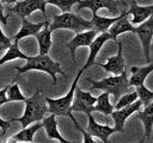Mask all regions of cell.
<instances>
[{
    "label": "cell",
    "instance_id": "1",
    "mask_svg": "<svg viewBox=\"0 0 153 143\" xmlns=\"http://www.w3.org/2000/svg\"><path fill=\"white\" fill-rule=\"evenodd\" d=\"M48 112V105L45 102V97H43L39 89H36L32 97L26 98L24 114L19 118L10 119L12 122H18L22 124V128H26L32 123L43 120L44 114Z\"/></svg>",
    "mask_w": 153,
    "mask_h": 143
},
{
    "label": "cell",
    "instance_id": "2",
    "mask_svg": "<svg viewBox=\"0 0 153 143\" xmlns=\"http://www.w3.org/2000/svg\"><path fill=\"white\" fill-rule=\"evenodd\" d=\"M16 70L19 74L26 73L29 70H39V72H44L47 74H49L51 76L53 80V85H56L57 79H56V74H61L65 75V73L61 69V66L59 62H55L54 60H51V57L49 55H37V56H29L26 58V63L23 67H14Z\"/></svg>",
    "mask_w": 153,
    "mask_h": 143
},
{
    "label": "cell",
    "instance_id": "3",
    "mask_svg": "<svg viewBox=\"0 0 153 143\" xmlns=\"http://www.w3.org/2000/svg\"><path fill=\"white\" fill-rule=\"evenodd\" d=\"M86 81L91 83L92 89H100L103 92H108L109 94H112L115 100L117 101L121 95L124 93H128L129 91V79L127 76V72L124 70L120 75H114L109 77H104L102 80L94 81L90 77H86Z\"/></svg>",
    "mask_w": 153,
    "mask_h": 143
},
{
    "label": "cell",
    "instance_id": "4",
    "mask_svg": "<svg viewBox=\"0 0 153 143\" xmlns=\"http://www.w3.org/2000/svg\"><path fill=\"white\" fill-rule=\"evenodd\" d=\"M82 69L79 70V73L76 74L68 93L61 98H57V99H51V98H48L45 97V102L48 105V112L50 114H54V116H63V117H69L73 123H75V118L73 117L72 114V111H71V106H72V101H73V97H74V92H75V88H76V85H78V81L82 74Z\"/></svg>",
    "mask_w": 153,
    "mask_h": 143
},
{
    "label": "cell",
    "instance_id": "5",
    "mask_svg": "<svg viewBox=\"0 0 153 143\" xmlns=\"http://www.w3.org/2000/svg\"><path fill=\"white\" fill-rule=\"evenodd\" d=\"M59 29H68L78 33L86 30H91L93 27L90 20H86L73 12H65V13L54 15L51 24H49V30L51 32Z\"/></svg>",
    "mask_w": 153,
    "mask_h": 143
},
{
    "label": "cell",
    "instance_id": "6",
    "mask_svg": "<svg viewBox=\"0 0 153 143\" xmlns=\"http://www.w3.org/2000/svg\"><path fill=\"white\" fill-rule=\"evenodd\" d=\"M97 101V97H93L90 92H85L80 88H75L71 111L72 112H82L86 116L93 112V106Z\"/></svg>",
    "mask_w": 153,
    "mask_h": 143
},
{
    "label": "cell",
    "instance_id": "7",
    "mask_svg": "<svg viewBox=\"0 0 153 143\" xmlns=\"http://www.w3.org/2000/svg\"><path fill=\"white\" fill-rule=\"evenodd\" d=\"M135 33L139 36L142 49H143V56L147 62H149V50H151V43L153 38V14L135 26Z\"/></svg>",
    "mask_w": 153,
    "mask_h": 143
},
{
    "label": "cell",
    "instance_id": "8",
    "mask_svg": "<svg viewBox=\"0 0 153 143\" xmlns=\"http://www.w3.org/2000/svg\"><path fill=\"white\" fill-rule=\"evenodd\" d=\"M88 8L92 11V15L97 14V11L100 8L109 10L110 13L118 14L121 12V4L117 0H79L76 4V10Z\"/></svg>",
    "mask_w": 153,
    "mask_h": 143
},
{
    "label": "cell",
    "instance_id": "9",
    "mask_svg": "<svg viewBox=\"0 0 153 143\" xmlns=\"http://www.w3.org/2000/svg\"><path fill=\"white\" fill-rule=\"evenodd\" d=\"M45 6H47L45 0H23V1H17L14 6H12L10 10L20 18H26L35 11H41L45 15L47 14Z\"/></svg>",
    "mask_w": 153,
    "mask_h": 143
},
{
    "label": "cell",
    "instance_id": "10",
    "mask_svg": "<svg viewBox=\"0 0 153 143\" xmlns=\"http://www.w3.org/2000/svg\"><path fill=\"white\" fill-rule=\"evenodd\" d=\"M141 106H142V102L137 99V100H135L133 104H130V105H128V106H124V107H122V108H120V110H114V111L111 112L110 116H111L112 119H114L115 129L117 130V132L124 131V123H126V120H127L133 113L140 111Z\"/></svg>",
    "mask_w": 153,
    "mask_h": 143
},
{
    "label": "cell",
    "instance_id": "11",
    "mask_svg": "<svg viewBox=\"0 0 153 143\" xmlns=\"http://www.w3.org/2000/svg\"><path fill=\"white\" fill-rule=\"evenodd\" d=\"M97 33L98 32L96 30H93V29L86 30V31H82V32H78L75 35V37L72 38L67 43V48L69 49L73 63H75V51H76V49L80 48V46H90L92 41L96 38Z\"/></svg>",
    "mask_w": 153,
    "mask_h": 143
},
{
    "label": "cell",
    "instance_id": "12",
    "mask_svg": "<svg viewBox=\"0 0 153 143\" xmlns=\"http://www.w3.org/2000/svg\"><path fill=\"white\" fill-rule=\"evenodd\" d=\"M88 117V124H87V132L92 136V137H97L100 141H103L104 143H109V137L117 132V130L115 128H111L109 125H103L99 124L94 117L92 116V113L87 114Z\"/></svg>",
    "mask_w": 153,
    "mask_h": 143
},
{
    "label": "cell",
    "instance_id": "13",
    "mask_svg": "<svg viewBox=\"0 0 153 143\" xmlns=\"http://www.w3.org/2000/svg\"><path fill=\"white\" fill-rule=\"evenodd\" d=\"M128 15H129L128 11H123L122 13H120V18L108 30V32L110 33V36L115 43H117V37L121 33H124V32L135 33V26L130 23V20L128 19Z\"/></svg>",
    "mask_w": 153,
    "mask_h": 143
},
{
    "label": "cell",
    "instance_id": "14",
    "mask_svg": "<svg viewBox=\"0 0 153 143\" xmlns=\"http://www.w3.org/2000/svg\"><path fill=\"white\" fill-rule=\"evenodd\" d=\"M117 44H118L117 54L115 56L109 57L105 63H98V66L102 67L105 72L111 73L114 75H120L126 70V63H124V58H123V55H122L123 45H122L121 42H118Z\"/></svg>",
    "mask_w": 153,
    "mask_h": 143
},
{
    "label": "cell",
    "instance_id": "15",
    "mask_svg": "<svg viewBox=\"0 0 153 143\" xmlns=\"http://www.w3.org/2000/svg\"><path fill=\"white\" fill-rule=\"evenodd\" d=\"M110 39H112V38H111V36H110V33H109L108 31L102 32L99 36H96V38H94V39L92 41V43L90 44V54H88V57H87L86 63H85L84 67L81 68L82 70H85V69H87V68H90L91 66L94 64L96 57H97L98 52L100 51L102 46H103L108 41H110Z\"/></svg>",
    "mask_w": 153,
    "mask_h": 143
},
{
    "label": "cell",
    "instance_id": "16",
    "mask_svg": "<svg viewBox=\"0 0 153 143\" xmlns=\"http://www.w3.org/2000/svg\"><path fill=\"white\" fill-rule=\"evenodd\" d=\"M128 13L133 15V19L130 20V23L133 25H139L153 14V5L140 6L135 1H133L130 5V8L128 10Z\"/></svg>",
    "mask_w": 153,
    "mask_h": 143
},
{
    "label": "cell",
    "instance_id": "17",
    "mask_svg": "<svg viewBox=\"0 0 153 143\" xmlns=\"http://www.w3.org/2000/svg\"><path fill=\"white\" fill-rule=\"evenodd\" d=\"M44 25H45V21L33 24V23L29 21L27 19L22 18V26H20L19 31L16 33V36L13 37V42H19L22 38L27 37V36H35L37 32L41 31V29Z\"/></svg>",
    "mask_w": 153,
    "mask_h": 143
},
{
    "label": "cell",
    "instance_id": "18",
    "mask_svg": "<svg viewBox=\"0 0 153 143\" xmlns=\"http://www.w3.org/2000/svg\"><path fill=\"white\" fill-rule=\"evenodd\" d=\"M37 43H38V50L39 55H48L50 48H51V31L49 30V23L45 20V25L43 29L35 35Z\"/></svg>",
    "mask_w": 153,
    "mask_h": 143
},
{
    "label": "cell",
    "instance_id": "19",
    "mask_svg": "<svg viewBox=\"0 0 153 143\" xmlns=\"http://www.w3.org/2000/svg\"><path fill=\"white\" fill-rule=\"evenodd\" d=\"M43 128L45 129V133L48 136V138H53V139H57L60 143H74V142H69L67 139H65L61 133L57 130V122H56V116L50 114L47 118H43Z\"/></svg>",
    "mask_w": 153,
    "mask_h": 143
},
{
    "label": "cell",
    "instance_id": "20",
    "mask_svg": "<svg viewBox=\"0 0 153 143\" xmlns=\"http://www.w3.org/2000/svg\"><path fill=\"white\" fill-rule=\"evenodd\" d=\"M153 72V64H148L146 67H131L130 73L131 76L129 77V86H142L145 83L146 77Z\"/></svg>",
    "mask_w": 153,
    "mask_h": 143
},
{
    "label": "cell",
    "instance_id": "21",
    "mask_svg": "<svg viewBox=\"0 0 153 143\" xmlns=\"http://www.w3.org/2000/svg\"><path fill=\"white\" fill-rule=\"evenodd\" d=\"M137 118L143 124L146 138L149 139L152 135V130H153V101L146 105L142 111H137Z\"/></svg>",
    "mask_w": 153,
    "mask_h": 143
},
{
    "label": "cell",
    "instance_id": "22",
    "mask_svg": "<svg viewBox=\"0 0 153 143\" xmlns=\"http://www.w3.org/2000/svg\"><path fill=\"white\" fill-rule=\"evenodd\" d=\"M41 128H43V124L37 122V124H32L26 128H23L18 133L13 135L11 137V139H13L16 142H22V143H32L36 131L39 130Z\"/></svg>",
    "mask_w": 153,
    "mask_h": 143
},
{
    "label": "cell",
    "instance_id": "23",
    "mask_svg": "<svg viewBox=\"0 0 153 143\" xmlns=\"http://www.w3.org/2000/svg\"><path fill=\"white\" fill-rule=\"evenodd\" d=\"M120 18V14L117 17H112V18H105V17H100L98 14H93L92 19L90 20L92 23V27L93 30H96L97 32H105L109 30V27Z\"/></svg>",
    "mask_w": 153,
    "mask_h": 143
},
{
    "label": "cell",
    "instance_id": "24",
    "mask_svg": "<svg viewBox=\"0 0 153 143\" xmlns=\"http://www.w3.org/2000/svg\"><path fill=\"white\" fill-rule=\"evenodd\" d=\"M110 94L108 92H103L100 95L97 97V101L93 106V111L100 112L105 116L111 114V112L114 111V105H111L110 102Z\"/></svg>",
    "mask_w": 153,
    "mask_h": 143
},
{
    "label": "cell",
    "instance_id": "25",
    "mask_svg": "<svg viewBox=\"0 0 153 143\" xmlns=\"http://www.w3.org/2000/svg\"><path fill=\"white\" fill-rule=\"evenodd\" d=\"M29 56L25 55L24 52H22V50L19 49V45H18V42H13L12 45L7 49V51L5 52V55L0 58V66L8 62V61H12V60H16V58H22V60H26Z\"/></svg>",
    "mask_w": 153,
    "mask_h": 143
},
{
    "label": "cell",
    "instance_id": "26",
    "mask_svg": "<svg viewBox=\"0 0 153 143\" xmlns=\"http://www.w3.org/2000/svg\"><path fill=\"white\" fill-rule=\"evenodd\" d=\"M17 79H18V76L14 79V81L11 85H8V88H7V92H6L8 101H25L26 100V97L19 89V85L16 83Z\"/></svg>",
    "mask_w": 153,
    "mask_h": 143
},
{
    "label": "cell",
    "instance_id": "27",
    "mask_svg": "<svg viewBox=\"0 0 153 143\" xmlns=\"http://www.w3.org/2000/svg\"><path fill=\"white\" fill-rule=\"evenodd\" d=\"M139 97H137V93L136 91L134 92H129V93H124L123 95H121L118 98V100L116 101V104L114 105V110H120L124 106H128L130 104H133L135 100H137Z\"/></svg>",
    "mask_w": 153,
    "mask_h": 143
},
{
    "label": "cell",
    "instance_id": "28",
    "mask_svg": "<svg viewBox=\"0 0 153 143\" xmlns=\"http://www.w3.org/2000/svg\"><path fill=\"white\" fill-rule=\"evenodd\" d=\"M135 91H136V93H137L139 100L142 102L143 106H146V105H148L151 101H153V91L148 89L145 85L137 86Z\"/></svg>",
    "mask_w": 153,
    "mask_h": 143
},
{
    "label": "cell",
    "instance_id": "29",
    "mask_svg": "<svg viewBox=\"0 0 153 143\" xmlns=\"http://www.w3.org/2000/svg\"><path fill=\"white\" fill-rule=\"evenodd\" d=\"M78 1L79 0H45L47 4H50V5H54V6L59 7L62 13L71 12L72 11V7L75 4H78Z\"/></svg>",
    "mask_w": 153,
    "mask_h": 143
},
{
    "label": "cell",
    "instance_id": "30",
    "mask_svg": "<svg viewBox=\"0 0 153 143\" xmlns=\"http://www.w3.org/2000/svg\"><path fill=\"white\" fill-rule=\"evenodd\" d=\"M11 45H12V41L2 32V29L0 26V50L8 49Z\"/></svg>",
    "mask_w": 153,
    "mask_h": 143
},
{
    "label": "cell",
    "instance_id": "31",
    "mask_svg": "<svg viewBox=\"0 0 153 143\" xmlns=\"http://www.w3.org/2000/svg\"><path fill=\"white\" fill-rule=\"evenodd\" d=\"M74 124H75V128H76V129H78V130H79V131L82 133V138H84L82 143H96V142L93 141V137H92V136H91V135H90L87 131H85V130H84V129H82V128H81V126L78 124V122H75Z\"/></svg>",
    "mask_w": 153,
    "mask_h": 143
},
{
    "label": "cell",
    "instance_id": "32",
    "mask_svg": "<svg viewBox=\"0 0 153 143\" xmlns=\"http://www.w3.org/2000/svg\"><path fill=\"white\" fill-rule=\"evenodd\" d=\"M7 88H8V86H6L5 88L0 89V106L4 105V104H6V102H8V99H7V95H6Z\"/></svg>",
    "mask_w": 153,
    "mask_h": 143
},
{
    "label": "cell",
    "instance_id": "33",
    "mask_svg": "<svg viewBox=\"0 0 153 143\" xmlns=\"http://www.w3.org/2000/svg\"><path fill=\"white\" fill-rule=\"evenodd\" d=\"M10 125H11V120H5V119L0 118V129L2 130V136L6 133V131L10 128Z\"/></svg>",
    "mask_w": 153,
    "mask_h": 143
},
{
    "label": "cell",
    "instance_id": "34",
    "mask_svg": "<svg viewBox=\"0 0 153 143\" xmlns=\"http://www.w3.org/2000/svg\"><path fill=\"white\" fill-rule=\"evenodd\" d=\"M4 4L0 1V21H2V24L4 25H6L7 24V15H5L4 14Z\"/></svg>",
    "mask_w": 153,
    "mask_h": 143
},
{
    "label": "cell",
    "instance_id": "35",
    "mask_svg": "<svg viewBox=\"0 0 153 143\" xmlns=\"http://www.w3.org/2000/svg\"><path fill=\"white\" fill-rule=\"evenodd\" d=\"M2 4H7V5H11V4H16L17 0H0Z\"/></svg>",
    "mask_w": 153,
    "mask_h": 143
},
{
    "label": "cell",
    "instance_id": "36",
    "mask_svg": "<svg viewBox=\"0 0 153 143\" xmlns=\"http://www.w3.org/2000/svg\"><path fill=\"white\" fill-rule=\"evenodd\" d=\"M6 143H16V141H13V139H11V138H10V139H8V142H6Z\"/></svg>",
    "mask_w": 153,
    "mask_h": 143
},
{
    "label": "cell",
    "instance_id": "37",
    "mask_svg": "<svg viewBox=\"0 0 153 143\" xmlns=\"http://www.w3.org/2000/svg\"><path fill=\"white\" fill-rule=\"evenodd\" d=\"M139 143H143V138H142V139H141V141H140Z\"/></svg>",
    "mask_w": 153,
    "mask_h": 143
},
{
    "label": "cell",
    "instance_id": "38",
    "mask_svg": "<svg viewBox=\"0 0 153 143\" xmlns=\"http://www.w3.org/2000/svg\"><path fill=\"white\" fill-rule=\"evenodd\" d=\"M151 49H153V45H151Z\"/></svg>",
    "mask_w": 153,
    "mask_h": 143
},
{
    "label": "cell",
    "instance_id": "39",
    "mask_svg": "<svg viewBox=\"0 0 153 143\" xmlns=\"http://www.w3.org/2000/svg\"><path fill=\"white\" fill-rule=\"evenodd\" d=\"M32 143H33V142H32Z\"/></svg>",
    "mask_w": 153,
    "mask_h": 143
}]
</instances>
